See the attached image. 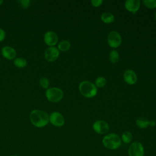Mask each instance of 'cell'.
<instances>
[{"instance_id":"obj_28","label":"cell","mask_w":156,"mask_h":156,"mask_svg":"<svg viewBox=\"0 0 156 156\" xmlns=\"http://www.w3.org/2000/svg\"><path fill=\"white\" fill-rule=\"evenodd\" d=\"M155 20H156V12H155Z\"/></svg>"},{"instance_id":"obj_24","label":"cell","mask_w":156,"mask_h":156,"mask_svg":"<svg viewBox=\"0 0 156 156\" xmlns=\"http://www.w3.org/2000/svg\"><path fill=\"white\" fill-rule=\"evenodd\" d=\"M91 4L93 5V6L94 7H99L100 6L102 3L103 2L102 0H92L91 1Z\"/></svg>"},{"instance_id":"obj_9","label":"cell","mask_w":156,"mask_h":156,"mask_svg":"<svg viewBox=\"0 0 156 156\" xmlns=\"http://www.w3.org/2000/svg\"><path fill=\"white\" fill-rule=\"evenodd\" d=\"M93 129L99 134H105L108 132L109 126L105 121L98 120L93 123Z\"/></svg>"},{"instance_id":"obj_13","label":"cell","mask_w":156,"mask_h":156,"mask_svg":"<svg viewBox=\"0 0 156 156\" xmlns=\"http://www.w3.org/2000/svg\"><path fill=\"white\" fill-rule=\"evenodd\" d=\"M126 9L133 13H135L139 9L140 7V0H127L125 2Z\"/></svg>"},{"instance_id":"obj_27","label":"cell","mask_w":156,"mask_h":156,"mask_svg":"<svg viewBox=\"0 0 156 156\" xmlns=\"http://www.w3.org/2000/svg\"><path fill=\"white\" fill-rule=\"evenodd\" d=\"M4 2L3 0H0V6L2 5V4Z\"/></svg>"},{"instance_id":"obj_7","label":"cell","mask_w":156,"mask_h":156,"mask_svg":"<svg viewBox=\"0 0 156 156\" xmlns=\"http://www.w3.org/2000/svg\"><path fill=\"white\" fill-rule=\"evenodd\" d=\"M45 59L50 62L56 60L60 55V51L55 46H51L48 48L44 51Z\"/></svg>"},{"instance_id":"obj_1","label":"cell","mask_w":156,"mask_h":156,"mask_svg":"<svg viewBox=\"0 0 156 156\" xmlns=\"http://www.w3.org/2000/svg\"><path fill=\"white\" fill-rule=\"evenodd\" d=\"M31 123L38 128L45 127L49 122V115L42 110L35 109L31 111L29 115Z\"/></svg>"},{"instance_id":"obj_8","label":"cell","mask_w":156,"mask_h":156,"mask_svg":"<svg viewBox=\"0 0 156 156\" xmlns=\"http://www.w3.org/2000/svg\"><path fill=\"white\" fill-rule=\"evenodd\" d=\"M49 122L54 126L62 127L65 124V118L60 113L53 112L49 115Z\"/></svg>"},{"instance_id":"obj_6","label":"cell","mask_w":156,"mask_h":156,"mask_svg":"<svg viewBox=\"0 0 156 156\" xmlns=\"http://www.w3.org/2000/svg\"><path fill=\"white\" fill-rule=\"evenodd\" d=\"M107 42L108 45L113 48L119 46L122 42L121 35L116 31H111L107 37Z\"/></svg>"},{"instance_id":"obj_23","label":"cell","mask_w":156,"mask_h":156,"mask_svg":"<svg viewBox=\"0 0 156 156\" xmlns=\"http://www.w3.org/2000/svg\"><path fill=\"white\" fill-rule=\"evenodd\" d=\"M21 7L24 9H27L30 6V1L29 0H20L18 1Z\"/></svg>"},{"instance_id":"obj_18","label":"cell","mask_w":156,"mask_h":156,"mask_svg":"<svg viewBox=\"0 0 156 156\" xmlns=\"http://www.w3.org/2000/svg\"><path fill=\"white\" fill-rule=\"evenodd\" d=\"M136 126L141 129L146 128L149 126V121L144 118H139L136 120Z\"/></svg>"},{"instance_id":"obj_2","label":"cell","mask_w":156,"mask_h":156,"mask_svg":"<svg viewBox=\"0 0 156 156\" xmlns=\"http://www.w3.org/2000/svg\"><path fill=\"white\" fill-rule=\"evenodd\" d=\"M102 144L105 147L110 150H115L121 145V139L116 133H109L102 138Z\"/></svg>"},{"instance_id":"obj_10","label":"cell","mask_w":156,"mask_h":156,"mask_svg":"<svg viewBox=\"0 0 156 156\" xmlns=\"http://www.w3.org/2000/svg\"><path fill=\"white\" fill-rule=\"evenodd\" d=\"M58 40L57 34L52 30L47 31L44 35V41L49 47L54 46L58 43Z\"/></svg>"},{"instance_id":"obj_21","label":"cell","mask_w":156,"mask_h":156,"mask_svg":"<svg viewBox=\"0 0 156 156\" xmlns=\"http://www.w3.org/2000/svg\"><path fill=\"white\" fill-rule=\"evenodd\" d=\"M39 83L40 85V86L44 88V89H48L49 88V79L46 77H41L40 80H39Z\"/></svg>"},{"instance_id":"obj_19","label":"cell","mask_w":156,"mask_h":156,"mask_svg":"<svg viewBox=\"0 0 156 156\" xmlns=\"http://www.w3.org/2000/svg\"><path fill=\"white\" fill-rule=\"evenodd\" d=\"M107 83V80L105 79V77L100 76L96 78V79L95 80V86L97 88H102L104 87Z\"/></svg>"},{"instance_id":"obj_3","label":"cell","mask_w":156,"mask_h":156,"mask_svg":"<svg viewBox=\"0 0 156 156\" xmlns=\"http://www.w3.org/2000/svg\"><path fill=\"white\" fill-rule=\"evenodd\" d=\"M79 90L83 96L88 98L94 97L98 92V89L95 85L88 80L81 82L79 85Z\"/></svg>"},{"instance_id":"obj_29","label":"cell","mask_w":156,"mask_h":156,"mask_svg":"<svg viewBox=\"0 0 156 156\" xmlns=\"http://www.w3.org/2000/svg\"><path fill=\"white\" fill-rule=\"evenodd\" d=\"M10 156H18V155H12Z\"/></svg>"},{"instance_id":"obj_5","label":"cell","mask_w":156,"mask_h":156,"mask_svg":"<svg viewBox=\"0 0 156 156\" xmlns=\"http://www.w3.org/2000/svg\"><path fill=\"white\" fill-rule=\"evenodd\" d=\"M144 147L139 141H134L129 147V156H144Z\"/></svg>"},{"instance_id":"obj_25","label":"cell","mask_w":156,"mask_h":156,"mask_svg":"<svg viewBox=\"0 0 156 156\" xmlns=\"http://www.w3.org/2000/svg\"><path fill=\"white\" fill-rule=\"evenodd\" d=\"M5 38V32L3 29L0 28V42L4 41Z\"/></svg>"},{"instance_id":"obj_20","label":"cell","mask_w":156,"mask_h":156,"mask_svg":"<svg viewBox=\"0 0 156 156\" xmlns=\"http://www.w3.org/2000/svg\"><path fill=\"white\" fill-rule=\"evenodd\" d=\"M119 54L117 52V51H116L115 49L111 51V52H110V54H109V59L112 63H116L119 60Z\"/></svg>"},{"instance_id":"obj_16","label":"cell","mask_w":156,"mask_h":156,"mask_svg":"<svg viewBox=\"0 0 156 156\" xmlns=\"http://www.w3.org/2000/svg\"><path fill=\"white\" fill-rule=\"evenodd\" d=\"M102 21L105 23H111L115 20L113 15L110 12H104L101 16Z\"/></svg>"},{"instance_id":"obj_26","label":"cell","mask_w":156,"mask_h":156,"mask_svg":"<svg viewBox=\"0 0 156 156\" xmlns=\"http://www.w3.org/2000/svg\"><path fill=\"white\" fill-rule=\"evenodd\" d=\"M156 125V122L154 120L149 121V126L151 127H154Z\"/></svg>"},{"instance_id":"obj_17","label":"cell","mask_w":156,"mask_h":156,"mask_svg":"<svg viewBox=\"0 0 156 156\" xmlns=\"http://www.w3.org/2000/svg\"><path fill=\"white\" fill-rule=\"evenodd\" d=\"M132 138H133V136L131 132L129 131H125L122 133L121 139L124 143L128 144L132 141Z\"/></svg>"},{"instance_id":"obj_15","label":"cell","mask_w":156,"mask_h":156,"mask_svg":"<svg viewBox=\"0 0 156 156\" xmlns=\"http://www.w3.org/2000/svg\"><path fill=\"white\" fill-rule=\"evenodd\" d=\"M71 47V44L69 41L64 40L60 41L57 46V49L59 51H67Z\"/></svg>"},{"instance_id":"obj_4","label":"cell","mask_w":156,"mask_h":156,"mask_svg":"<svg viewBox=\"0 0 156 156\" xmlns=\"http://www.w3.org/2000/svg\"><path fill=\"white\" fill-rule=\"evenodd\" d=\"M45 95L49 101L56 103L60 101L63 98V91L59 88L52 87L46 90Z\"/></svg>"},{"instance_id":"obj_11","label":"cell","mask_w":156,"mask_h":156,"mask_svg":"<svg viewBox=\"0 0 156 156\" xmlns=\"http://www.w3.org/2000/svg\"><path fill=\"white\" fill-rule=\"evenodd\" d=\"M2 55L7 60H14L16 56V50L12 46H4L1 49Z\"/></svg>"},{"instance_id":"obj_12","label":"cell","mask_w":156,"mask_h":156,"mask_svg":"<svg viewBox=\"0 0 156 156\" xmlns=\"http://www.w3.org/2000/svg\"><path fill=\"white\" fill-rule=\"evenodd\" d=\"M124 80L129 85H133L137 81V76L135 72L132 69L126 70L123 74Z\"/></svg>"},{"instance_id":"obj_14","label":"cell","mask_w":156,"mask_h":156,"mask_svg":"<svg viewBox=\"0 0 156 156\" xmlns=\"http://www.w3.org/2000/svg\"><path fill=\"white\" fill-rule=\"evenodd\" d=\"M14 65L18 68H23L27 65V62L23 57H16L13 60Z\"/></svg>"},{"instance_id":"obj_22","label":"cell","mask_w":156,"mask_h":156,"mask_svg":"<svg viewBox=\"0 0 156 156\" xmlns=\"http://www.w3.org/2000/svg\"><path fill=\"white\" fill-rule=\"evenodd\" d=\"M143 3L146 7L149 9H154L156 7V0H143Z\"/></svg>"}]
</instances>
